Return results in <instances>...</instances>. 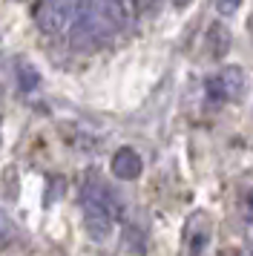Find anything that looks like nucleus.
<instances>
[{"mask_svg":"<svg viewBox=\"0 0 253 256\" xmlns=\"http://www.w3.org/2000/svg\"><path fill=\"white\" fill-rule=\"evenodd\" d=\"M80 208H84V224L92 239H106L112 230L115 219L121 216V204L118 196L101 182H90L84 184L80 193Z\"/></svg>","mask_w":253,"mask_h":256,"instance_id":"1","label":"nucleus"},{"mask_svg":"<svg viewBox=\"0 0 253 256\" xmlns=\"http://www.w3.org/2000/svg\"><path fill=\"white\" fill-rule=\"evenodd\" d=\"M84 0H40L38 6V29L44 35H64L66 29H72L75 18L80 12Z\"/></svg>","mask_w":253,"mask_h":256,"instance_id":"2","label":"nucleus"},{"mask_svg":"<svg viewBox=\"0 0 253 256\" xmlns=\"http://www.w3.org/2000/svg\"><path fill=\"white\" fill-rule=\"evenodd\" d=\"M92 3H95V9H98V14H101L106 32L124 29V26L132 20V14H136L132 0H92Z\"/></svg>","mask_w":253,"mask_h":256,"instance_id":"3","label":"nucleus"},{"mask_svg":"<svg viewBox=\"0 0 253 256\" xmlns=\"http://www.w3.org/2000/svg\"><path fill=\"white\" fill-rule=\"evenodd\" d=\"M141 156H138L132 147H121V150L112 156V176L115 178H124V182H132L141 176Z\"/></svg>","mask_w":253,"mask_h":256,"instance_id":"4","label":"nucleus"},{"mask_svg":"<svg viewBox=\"0 0 253 256\" xmlns=\"http://www.w3.org/2000/svg\"><path fill=\"white\" fill-rule=\"evenodd\" d=\"M207 55L210 58H216V60H222L224 55L230 52V44H233V35H230V29L222 20H216V24L207 29Z\"/></svg>","mask_w":253,"mask_h":256,"instance_id":"5","label":"nucleus"},{"mask_svg":"<svg viewBox=\"0 0 253 256\" xmlns=\"http://www.w3.org/2000/svg\"><path fill=\"white\" fill-rule=\"evenodd\" d=\"M218 81H222V90H224V98L228 101H242L244 98V90H248V78L239 66H224L218 72Z\"/></svg>","mask_w":253,"mask_h":256,"instance_id":"6","label":"nucleus"},{"mask_svg":"<svg viewBox=\"0 0 253 256\" xmlns=\"http://www.w3.org/2000/svg\"><path fill=\"white\" fill-rule=\"evenodd\" d=\"M207 242H210V224H204V228H187V250H190V256H202Z\"/></svg>","mask_w":253,"mask_h":256,"instance_id":"7","label":"nucleus"},{"mask_svg":"<svg viewBox=\"0 0 253 256\" xmlns=\"http://www.w3.org/2000/svg\"><path fill=\"white\" fill-rule=\"evenodd\" d=\"M18 78H20V90H23V92H32L34 86L40 84L38 72H34L32 66H26V64H23V66H18Z\"/></svg>","mask_w":253,"mask_h":256,"instance_id":"8","label":"nucleus"},{"mask_svg":"<svg viewBox=\"0 0 253 256\" xmlns=\"http://www.w3.org/2000/svg\"><path fill=\"white\" fill-rule=\"evenodd\" d=\"M242 6V0H216V12L222 18H230V14H236Z\"/></svg>","mask_w":253,"mask_h":256,"instance_id":"9","label":"nucleus"},{"mask_svg":"<svg viewBox=\"0 0 253 256\" xmlns=\"http://www.w3.org/2000/svg\"><path fill=\"white\" fill-rule=\"evenodd\" d=\"M9 236H12V224H9V219L3 216V210H0V244H6Z\"/></svg>","mask_w":253,"mask_h":256,"instance_id":"10","label":"nucleus"},{"mask_svg":"<svg viewBox=\"0 0 253 256\" xmlns=\"http://www.w3.org/2000/svg\"><path fill=\"white\" fill-rule=\"evenodd\" d=\"M132 6H136V12H150L156 6V0H132Z\"/></svg>","mask_w":253,"mask_h":256,"instance_id":"11","label":"nucleus"},{"mask_svg":"<svg viewBox=\"0 0 253 256\" xmlns=\"http://www.w3.org/2000/svg\"><path fill=\"white\" fill-rule=\"evenodd\" d=\"M184 3H190V0H176V6H184Z\"/></svg>","mask_w":253,"mask_h":256,"instance_id":"12","label":"nucleus"}]
</instances>
